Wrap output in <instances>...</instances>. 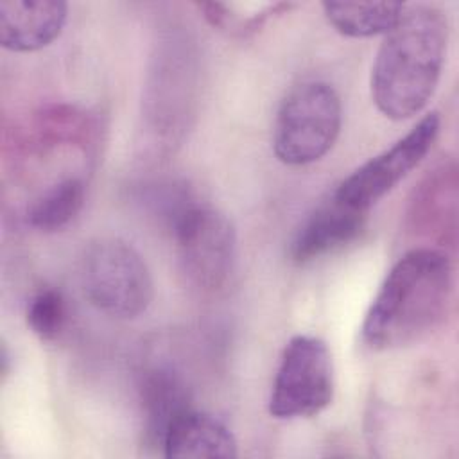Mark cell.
<instances>
[{
  "mask_svg": "<svg viewBox=\"0 0 459 459\" xmlns=\"http://www.w3.org/2000/svg\"><path fill=\"white\" fill-rule=\"evenodd\" d=\"M366 224V212H360L335 195L319 204L296 231L289 256L296 264L314 262L353 242Z\"/></svg>",
  "mask_w": 459,
  "mask_h": 459,
  "instance_id": "9c48e42d",
  "label": "cell"
},
{
  "mask_svg": "<svg viewBox=\"0 0 459 459\" xmlns=\"http://www.w3.org/2000/svg\"><path fill=\"white\" fill-rule=\"evenodd\" d=\"M457 167L443 161L412 190L405 210V228L412 237L443 247L457 242Z\"/></svg>",
  "mask_w": 459,
  "mask_h": 459,
  "instance_id": "ba28073f",
  "label": "cell"
},
{
  "mask_svg": "<svg viewBox=\"0 0 459 459\" xmlns=\"http://www.w3.org/2000/svg\"><path fill=\"white\" fill-rule=\"evenodd\" d=\"M333 398L332 355L325 341L296 335L283 348L271 396L269 412L278 420L312 418Z\"/></svg>",
  "mask_w": 459,
  "mask_h": 459,
  "instance_id": "8992f818",
  "label": "cell"
},
{
  "mask_svg": "<svg viewBox=\"0 0 459 459\" xmlns=\"http://www.w3.org/2000/svg\"><path fill=\"white\" fill-rule=\"evenodd\" d=\"M84 204V183L79 178H65L50 185L27 210L32 228L50 233L68 226Z\"/></svg>",
  "mask_w": 459,
  "mask_h": 459,
  "instance_id": "5bb4252c",
  "label": "cell"
},
{
  "mask_svg": "<svg viewBox=\"0 0 459 459\" xmlns=\"http://www.w3.org/2000/svg\"><path fill=\"white\" fill-rule=\"evenodd\" d=\"M161 450L165 457H235L237 441L231 430L215 416L186 409L167 429Z\"/></svg>",
  "mask_w": 459,
  "mask_h": 459,
  "instance_id": "8fae6325",
  "label": "cell"
},
{
  "mask_svg": "<svg viewBox=\"0 0 459 459\" xmlns=\"http://www.w3.org/2000/svg\"><path fill=\"white\" fill-rule=\"evenodd\" d=\"M197 7L203 11V16L208 20L210 25L231 34V36H247L258 30L271 14H281L294 7L292 4H267L256 14H240L231 9L228 4L221 2H201Z\"/></svg>",
  "mask_w": 459,
  "mask_h": 459,
  "instance_id": "9a60e30c",
  "label": "cell"
},
{
  "mask_svg": "<svg viewBox=\"0 0 459 459\" xmlns=\"http://www.w3.org/2000/svg\"><path fill=\"white\" fill-rule=\"evenodd\" d=\"M81 281L91 305L118 319L142 316L154 298L145 260L129 242L117 237H100L86 246Z\"/></svg>",
  "mask_w": 459,
  "mask_h": 459,
  "instance_id": "277c9868",
  "label": "cell"
},
{
  "mask_svg": "<svg viewBox=\"0 0 459 459\" xmlns=\"http://www.w3.org/2000/svg\"><path fill=\"white\" fill-rule=\"evenodd\" d=\"M323 11L330 25L350 38L387 34L402 18L400 2H325Z\"/></svg>",
  "mask_w": 459,
  "mask_h": 459,
  "instance_id": "4fadbf2b",
  "label": "cell"
},
{
  "mask_svg": "<svg viewBox=\"0 0 459 459\" xmlns=\"http://www.w3.org/2000/svg\"><path fill=\"white\" fill-rule=\"evenodd\" d=\"M176 240L181 271L201 289L224 285L235 262L237 235L231 221L186 194L167 217Z\"/></svg>",
  "mask_w": 459,
  "mask_h": 459,
  "instance_id": "5b68a950",
  "label": "cell"
},
{
  "mask_svg": "<svg viewBox=\"0 0 459 459\" xmlns=\"http://www.w3.org/2000/svg\"><path fill=\"white\" fill-rule=\"evenodd\" d=\"M439 133V115H425L405 136L389 149L368 160L355 169L333 192V195L360 210L368 212L377 201L391 192L418 163L427 156Z\"/></svg>",
  "mask_w": 459,
  "mask_h": 459,
  "instance_id": "52a82bcc",
  "label": "cell"
},
{
  "mask_svg": "<svg viewBox=\"0 0 459 459\" xmlns=\"http://www.w3.org/2000/svg\"><path fill=\"white\" fill-rule=\"evenodd\" d=\"M68 5L59 0L0 2V43L13 52H34L63 30Z\"/></svg>",
  "mask_w": 459,
  "mask_h": 459,
  "instance_id": "30bf717a",
  "label": "cell"
},
{
  "mask_svg": "<svg viewBox=\"0 0 459 459\" xmlns=\"http://www.w3.org/2000/svg\"><path fill=\"white\" fill-rule=\"evenodd\" d=\"M448 43V18L432 5L407 7L384 34L371 68V97L391 120L418 115L441 77Z\"/></svg>",
  "mask_w": 459,
  "mask_h": 459,
  "instance_id": "7a4b0ae2",
  "label": "cell"
},
{
  "mask_svg": "<svg viewBox=\"0 0 459 459\" xmlns=\"http://www.w3.org/2000/svg\"><path fill=\"white\" fill-rule=\"evenodd\" d=\"M454 287L448 255L436 247L407 251L385 274L364 323L362 339L373 350H393L429 335L445 317Z\"/></svg>",
  "mask_w": 459,
  "mask_h": 459,
  "instance_id": "6da1fadb",
  "label": "cell"
},
{
  "mask_svg": "<svg viewBox=\"0 0 459 459\" xmlns=\"http://www.w3.org/2000/svg\"><path fill=\"white\" fill-rule=\"evenodd\" d=\"M142 407L145 418V437L161 446L170 423L190 409V394L183 380L170 369H152L142 382Z\"/></svg>",
  "mask_w": 459,
  "mask_h": 459,
  "instance_id": "7c38bea8",
  "label": "cell"
},
{
  "mask_svg": "<svg viewBox=\"0 0 459 459\" xmlns=\"http://www.w3.org/2000/svg\"><path fill=\"white\" fill-rule=\"evenodd\" d=\"M342 124L341 99L325 81H305L281 100L273 126L274 156L292 167L321 160L335 143Z\"/></svg>",
  "mask_w": 459,
  "mask_h": 459,
  "instance_id": "3957f363",
  "label": "cell"
},
{
  "mask_svg": "<svg viewBox=\"0 0 459 459\" xmlns=\"http://www.w3.org/2000/svg\"><path fill=\"white\" fill-rule=\"evenodd\" d=\"M66 321V303L59 290L41 289L38 290L27 307V323L30 330L45 341L56 339Z\"/></svg>",
  "mask_w": 459,
  "mask_h": 459,
  "instance_id": "2e32d148",
  "label": "cell"
}]
</instances>
